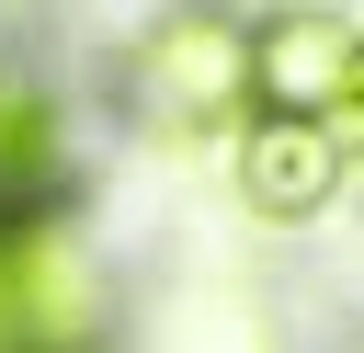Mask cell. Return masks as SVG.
I'll use <instances>...</instances> for the list:
<instances>
[{"instance_id":"1","label":"cell","mask_w":364,"mask_h":353,"mask_svg":"<svg viewBox=\"0 0 364 353\" xmlns=\"http://www.w3.org/2000/svg\"><path fill=\"white\" fill-rule=\"evenodd\" d=\"M91 262L46 205H0V353H80L91 342Z\"/></svg>"},{"instance_id":"6","label":"cell","mask_w":364,"mask_h":353,"mask_svg":"<svg viewBox=\"0 0 364 353\" xmlns=\"http://www.w3.org/2000/svg\"><path fill=\"white\" fill-rule=\"evenodd\" d=\"M318 125H330V148H341V159L364 148V57H353V80L330 91V114H318Z\"/></svg>"},{"instance_id":"2","label":"cell","mask_w":364,"mask_h":353,"mask_svg":"<svg viewBox=\"0 0 364 353\" xmlns=\"http://www.w3.org/2000/svg\"><path fill=\"white\" fill-rule=\"evenodd\" d=\"M148 102H159L171 125H216V114H239V102H250V34L216 23V11L159 23V46H148Z\"/></svg>"},{"instance_id":"4","label":"cell","mask_w":364,"mask_h":353,"mask_svg":"<svg viewBox=\"0 0 364 353\" xmlns=\"http://www.w3.org/2000/svg\"><path fill=\"white\" fill-rule=\"evenodd\" d=\"M239 194H250L262 216H318V205L341 194L330 125H318V114H250V125H239Z\"/></svg>"},{"instance_id":"3","label":"cell","mask_w":364,"mask_h":353,"mask_svg":"<svg viewBox=\"0 0 364 353\" xmlns=\"http://www.w3.org/2000/svg\"><path fill=\"white\" fill-rule=\"evenodd\" d=\"M353 57H364V34L341 11H284V23L250 34V102L262 114H330V91L353 80Z\"/></svg>"},{"instance_id":"5","label":"cell","mask_w":364,"mask_h":353,"mask_svg":"<svg viewBox=\"0 0 364 353\" xmlns=\"http://www.w3.org/2000/svg\"><path fill=\"white\" fill-rule=\"evenodd\" d=\"M46 148H57V125H46V102H0V205H34L46 194Z\"/></svg>"}]
</instances>
